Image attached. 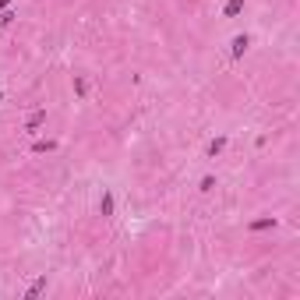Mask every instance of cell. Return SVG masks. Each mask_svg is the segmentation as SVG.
<instances>
[{
	"mask_svg": "<svg viewBox=\"0 0 300 300\" xmlns=\"http://www.w3.org/2000/svg\"><path fill=\"white\" fill-rule=\"evenodd\" d=\"M11 21H14V14H11V11H4V14H0V28H4V25H11Z\"/></svg>",
	"mask_w": 300,
	"mask_h": 300,
	"instance_id": "ba28073f",
	"label": "cell"
},
{
	"mask_svg": "<svg viewBox=\"0 0 300 300\" xmlns=\"http://www.w3.org/2000/svg\"><path fill=\"white\" fill-rule=\"evenodd\" d=\"M247 46H251V39H247V35H237V39H233V57H240Z\"/></svg>",
	"mask_w": 300,
	"mask_h": 300,
	"instance_id": "7a4b0ae2",
	"label": "cell"
},
{
	"mask_svg": "<svg viewBox=\"0 0 300 300\" xmlns=\"http://www.w3.org/2000/svg\"><path fill=\"white\" fill-rule=\"evenodd\" d=\"M240 7H244V0H230V4H226V18L240 14Z\"/></svg>",
	"mask_w": 300,
	"mask_h": 300,
	"instance_id": "5b68a950",
	"label": "cell"
},
{
	"mask_svg": "<svg viewBox=\"0 0 300 300\" xmlns=\"http://www.w3.org/2000/svg\"><path fill=\"white\" fill-rule=\"evenodd\" d=\"M265 226H276V219H254L251 230H265Z\"/></svg>",
	"mask_w": 300,
	"mask_h": 300,
	"instance_id": "8992f818",
	"label": "cell"
},
{
	"mask_svg": "<svg viewBox=\"0 0 300 300\" xmlns=\"http://www.w3.org/2000/svg\"><path fill=\"white\" fill-rule=\"evenodd\" d=\"M43 290H46V276H43V279H35V283H32V290H28V297H39Z\"/></svg>",
	"mask_w": 300,
	"mask_h": 300,
	"instance_id": "277c9868",
	"label": "cell"
},
{
	"mask_svg": "<svg viewBox=\"0 0 300 300\" xmlns=\"http://www.w3.org/2000/svg\"><path fill=\"white\" fill-rule=\"evenodd\" d=\"M43 120H46V113H43V109H39V113H32V117H28V124H25V131H28V134H35V131L43 127Z\"/></svg>",
	"mask_w": 300,
	"mask_h": 300,
	"instance_id": "6da1fadb",
	"label": "cell"
},
{
	"mask_svg": "<svg viewBox=\"0 0 300 300\" xmlns=\"http://www.w3.org/2000/svg\"><path fill=\"white\" fill-rule=\"evenodd\" d=\"M99 212H102V215H113V198H109V195H102V201H99Z\"/></svg>",
	"mask_w": 300,
	"mask_h": 300,
	"instance_id": "3957f363",
	"label": "cell"
},
{
	"mask_svg": "<svg viewBox=\"0 0 300 300\" xmlns=\"http://www.w3.org/2000/svg\"><path fill=\"white\" fill-rule=\"evenodd\" d=\"M222 145H226V138H215V141L208 145V156H215V152H219V148H222Z\"/></svg>",
	"mask_w": 300,
	"mask_h": 300,
	"instance_id": "52a82bcc",
	"label": "cell"
}]
</instances>
